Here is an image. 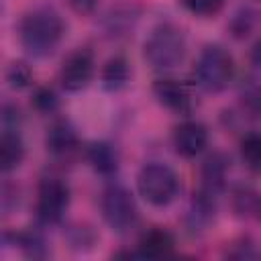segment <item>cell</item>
<instances>
[{"label":"cell","instance_id":"obj_1","mask_svg":"<svg viewBox=\"0 0 261 261\" xmlns=\"http://www.w3.org/2000/svg\"><path fill=\"white\" fill-rule=\"evenodd\" d=\"M63 35H65V22L61 14L47 4L27 10L18 24V39L22 49L37 59L53 55Z\"/></svg>","mask_w":261,"mask_h":261},{"label":"cell","instance_id":"obj_2","mask_svg":"<svg viewBox=\"0 0 261 261\" xmlns=\"http://www.w3.org/2000/svg\"><path fill=\"white\" fill-rule=\"evenodd\" d=\"M143 57L155 71L175 69L186 57L184 31L171 22L157 24L143 43Z\"/></svg>","mask_w":261,"mask_h":261},{"label":"cell","instance_id":"obj_3","mask_svg":"<svg viewBox=\"0 0 261 261\" xmlns=\"http://www.w3.org/2000/svg\"><path fill=\"white\" fill-rule=\"evenodd\" d=\"M137 190L147 204L163 208V206H169L177 198L179 177L167 163L151 161L139 169Z\"/></svg>","mask_w":261,"mask_h":261},{"label":"cell","instance_id":"obj_4","mask_svg":"<svg viewBox=\"0 0 261 261\" xmlns=\"http://www.w3.org/2000/svg\"><path fill=\"white\" fill-rule=\"evenodd\" d=\"M232 75H234V59L224 47L208 45L202 49L194 65V80L202 90L220 92L232 82Z\"/></svg>","mask_w":261,"mask_h":261},{"label":"cell","instance_id":"obj_5","mask_svg":"<svg viewBox=\"0 0 261 261\" xmlns=\"http://www.w3.org/2000/svg\"><path fill=\"white\" fill-rule=\"evenodd\" d=\"M100 210L110 230L124 234L139 222V208L133 194L122 184H110L104 188L100 198Z\"/></svg>","mask_w":261,"mask_h":261},{"label":"cell","instance_id":"obj_6","mask_svg":"<svg viewBox=\"0 0 261 261\" xmlns=\"http://www.w3.org/2000/svg\"><path fill=\"white\" fill-rule=\"evenodd\" d=\"M71 192L61 177H43L37 186L35 212L41 224H59L69 208Z\"/></svg>","mask_w":261,"mask_h":261},{"label":"cell","instance_id":"obj_7","mask_svg":"<svg viewBox=\"0 0 261 261\" xmlns=\"http://www.w3.org/2000/svg\"><path fill=\"white\" fill-rule=\"evenodd\" d=\"M94 77V55L88 49L71 51L59 69V84L65 92H82Z\"/></svg>","mask_w":261,"mask_h":261},{"label":"cell","instance_id":"obj_8","mask_svg":"<svg viewBox=\"0 0 261 261\" xmlns=\"http://www.w3.org/2000/svg\"><path fill=\"white\" fill-rule=\"evenodd\" d=\"M171 141L179 157L192 159L208 147V128L198 120H186L175 126Z\"/></svg>","mask_w":261,"mask_h":261},{"label":"cell","instance_id":"obj_9","mask_svg":"<svg viewBox=\"0 0 261 261\" xmlns=\"http://www.w3.org/2000/svg\"><path fill=\"white\" fill-rule=\"evenodd\" d=\"M153 96L161 106H165L167 110L177 112V114H188L194 106L190 90L179 80H173V77L155 80L153 82Z\"/></svg>","mask_w":261,"mask_h":261},{"label":"cell","instance_id":"obj_10","mask_svg":"<svg viewBox=\"0 0 261 261\" xmlns=\"http://www.w3.org/2000/svg\"><path fill=\"white\" fill-rule=\"evenodd\" d=\"M216 216V196L208 194L206 190H198L194 198L190 200V206L186 210V228L190 234H202L208 230V226L214 222Z\"/></svg>","mask_w":261,"mask_h":261},{"label":"cell","instance_id":"obj_11","mask_svg":"<svg viewBox=\"0 0 261 261\" xmlns=\"http://www.w3.org/2000/svg\"><path fill=\"white\" fill-rule=\"evenodd\" d=\"M80 145L77 133L73 128V124L67 118H59L55 120L45 135V149L53 155V157H69Z\"/></svg>","mask_w":261,"mask_h":261},{"label":"cell","instance_id":"obj_12","mask_svg":"<svg viewBox=\"0 0 261 261\" xmlns=\"http://www.w3.org/2000/svg\"><path fill=\"white\" fill-rule=\"evenodd\" d=\"M228 167H230V159L224 153L216 151V153L208 155L202 163V169H200L202 190H206L212 196H218L226 186Z\"/></svg>","mask_w":261,"mask_h":261},{"label":"cell","instance_id":"obj_13","mask_svg":"<svg viewBox=\"0 0 261 261\" xmlns=\"http://www.w3.org/2000/svg\"><path fill=\"white\" fill-rule=\"evenodd\" d=\"M4 245H16L24 257L29 259H45L49 255V243L41 230L29 228L18 232H4L2 234Z\"/></svg>","mask_w":261,"mask_h":261},{"label":"cell","instance_id":"obj_14","mask_svg":"<svg viewBox=\"0 0 261 261\" xmlns=\"http://www.w3.org/2000/svg\"><path fill=\"white\" fill-rule=\"evenodd\" d=\"M230 208L237 218L261 222V192L253 186H239L232 190Z\"/></svg>","mask_w":261,"mask_h":261},{"label":"cell","instance_id":"obj_15","mask_svg":"<svg viewBox=\"0 0 261 261\" xmlns=\"http://www.w3.org/2000/svg\"><path fill=\"white\" fill-rule=\"evenodd\" d=\"M175 251V239L169 230L165 228H151L147 230L137 245V253L139 257H147V259H159V257H169Z\"/></svg>","mask_w":261,"mask_h":261},{"label":"cell","instance_id":"obj_16","mask_svg":"<svg viewBox=\"0 0 261 261\" xmlns=\"http://www.w3.org/2000/svg\"><path fill=\"white\" fill-rule=\"evenodd\" d=\"M86 159L90 163V167L100 173V175H114L118 171V151L114 149V145L106 143V141H94L86 147Z\"/></svg>","mask_w":261,"mask_h":261},{"label":"cell","instance_id":"obj_17","mask_svg":"<svg viewBox=\"0 0 261 261\" xmlns=\"http://www.w3.org/2000/svg\"><path fill=\"white\" fill-rule=\"evenodd\" d=\"M27 149L18 130H2L0 137V169L4 173L16 169L24 161Z\"/></svg>","mask_w":261,"mask_h":261},{"label":"cell","instance_id":"obj_18","mask_svg":"<svg viewBox=\"0 0 261 261\" xmlns=\"http://www.w3.org/2000/svg\"><path fill=\"white\" fill-rule=\"evenodd\" d=\"M100 80L104 90L108 92H120L122 88H126L130 82V63L126 61V57L122 55L110 57L102 67Z\"/></svg>","mask_w":261,"mask_h":261},{"label":"cell","instance_id":"obj_19","mask_svg":"<svg viewBox=\"0 0 261 261\" xmlns=\"http://www.w3.org/2000/svg\"><path fill=\"white\" fill-rule=\"evenodd\" d=\"M259 22H261L259 10H255L253 6H241V8L232 14V18H230V22H228V29H230L232 37L245 39V37H249V35L257 29Z\"/></svg>","mask_w":261,"mask_h":261},{"label":"cell","instance_id":"obj_20","mask_svg":"<svg viewBox=\"0 0 261 261\" xmlns=\"http://www.w3.org/2000/svg\"><path fill=\"white\" fill-rule=\"evenodd\" d=\"M239 151H241V159L247 165V169H251L253 173H261V133L257 130L247 133L241 139Z\"/></svg>","mask_w":261,"mask_h":261},{"label":"cell","instance_id":"obj_21","mask_svg":"<svg viewBox=\"0 0 261 261\" xmlns=\"http://www.w3.org/2000/svg\"><path fill=\"white\" fill-rule=\"evenodd\" d=\"M6 82L12 90H24L33 84V71L24 61H12L6 67Z\"/></svg>","mask_w":261,"mask_h":261},{"label":"cell","instance_id":"obj_22","mask_svg":"<svg viewBox=\"0 0 261 261\" xmlns=\"http://www.w3.org/2000/svg\"><path fill=\"white\" fill-rule=\"evenodd\" d=\"M31 106H33L39 114H53V112L57 110V106H59V98H57V94H55L51 88L39 86V88H35V92H33Z\"/></svg>","mask_w":261,"mask_h":261},{"label":"cell","instance_id":"obj_23","mask_svg":"<svg viewBox=\"0 0 261 261\" xmlns=\"http://www.w3.org/2000/svg\"><path fill=\"white\" fill-rule=\"evenodd\" d=\"M135 20H137V16L133 14V10H126V12L112 10V12L106 16V31H108L112 37L126 35V31L133 29V22H135Z\"/></svg>","mask_w":261,"mask_h":261},{"label":"cell","instance_id":"obj_24","mask_svg":"<svg viewBox=\"0 0 261 261\" xmlns=\"http://www.w3.org/2000/svg\"><path fill=\"white\" fill-rule=\"evenodd\" d=\"M226 0H181L184 8L196 16H214L222 10Z\"/></svg>","mask_w":261,"mask_h":261},{"label":"cell","instance_id":"obj_25","mask_svg":"<svg viewBox=\"0 0 261 261\" xmlns=\"http://www.w3.org/2000/svg\"><path fill=\"white\" fill-rule=\"evenodd\" d=\"M67 241H69V245H71L73 249L86 251V249H90V247L96 243V232H94L90 226L77 224V226H71V228H69Z\"/></svg>","mask_w":261,"mask_h":261},{"label":"cell","instance_id":"obj_26","mask_svg":"<svg viewBox=\"0 0 261 261\" xmlns=\"http://www.w3.org/2000/svg\"><path fill=\"white\" fill-rule=\"evenodd\" d=\"M2 130H20L22 124V112L16 104L4 102L2 104Z\"/></svg>","mask_w":261,"mask_h":261},{"label":"cell","instance_id":"obj_27","mask_svg":"<svg viewBox=\"0 0 261 261\" xmlns=\"http://www.w3.org/2000/svg\"><path fill=\"white\" fill-rule=\"evenodd\" d=\"M232 259H259L261 257V249L255 247V243H251L249 239H243L239 243H234V249L226 253Z\"/></svg>","mask_w":261,"mask_h":261},{"label":"cell","instance_id":"obj_28","mask_svg":"<svg viewBox=\"0 0 261 261\" xmlns=\"http://www.w3.org/2000/svg\"><path fill=\"white\" fill-rule=\"evenodd\" d=\"M2 210H4V214H10L16 206H18V188L14 186V184H8V181H4L2 184Z\"/></svg>","mask_w":261,"mask_h":261},{"label":"cell","instance_id":"obj_29","mask_svg":"<svg viewBox=\"0 0 261 261\" xmlns=\"http://www.w3.org/2000/svg\"><path fill=\"white\" fill-rule=\"evenodd\" d=\"M67 4H69V8H71L73 12L86 16V14H92V12L96 10L98 0H67Z\"/></svg>","mask_w":261,"mask_h":261},{"label":"cell","instance_id":"obj_30","mask_svg":"<svg viewBox=\"0 0 261 261\" xmlns=\"http://www.w3.org/2000/svg\"><path fill=\"white\" fill-rule=\"evenodd\" d=\"M251 65L255 67V71H259L261 73V39L253 45V49H251Z\"/></svg>","mask_w":261,"mask_h":261}]
</instances>
